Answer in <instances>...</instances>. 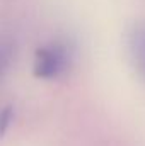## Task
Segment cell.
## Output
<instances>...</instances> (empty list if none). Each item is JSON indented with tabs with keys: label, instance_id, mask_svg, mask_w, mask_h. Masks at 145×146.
Returning <instances> with one entry per match:
<instances>
[{
	"label": "cell",
	"instance_id": "obj_1",
	"mask_svg": "<svg viewBox=\"0 0 145 146\" xmlns=\"http://www.w3.org/2000/svg\"><path fill=\"white\" fill-rule=\"evenodd\" d=\"M72 58V48L65 41H51L36 49L33 73L39 80H58L70 70Z\"/></svg>",
	"mask_w": 145,
	"mask_h": 146
},
{
	"label": "cell",
	"instance_id": "obj_2",
	"mask_svg": "<svg viewBox=\"0 0 145 146\" xmlns=\"http://www.w3.org/2000/svg\"><path fill=\"white\" fill-rule=\"evenodd\" d=\"M128 49L135 70L145 80V21L135 22L128 31Z\"/></svg>",
	"mask_w": 145,
	"mask_h": 146
},
{
	"label": "cell",
	"instance_id": "obj_3",
	"mask_svg": "<svg viewBox=\"0 0 145 146\" xmlns=\"http://www.w3.org/2000/svg\"><path fill=\"white\" fill-rule=\"evenodd\" d=\"M15 56V48H14V41L10 37H0V80L5 76V73L9 72L12 61Z\"/></svg>",
	"mask_w": 145,
	"mask_h": 146
},
{
	"label": "cell",
	"instance_id": "obj_4",
	"mask_svg": "<svg viewBox=\"0 0 145 146\" xmlns=\"http://www.w3.org/2000/svg\"><path fill=\"white\" fill-rule=\"evenodd\" d=\"M14 117H15V110H14L12 106H5L0 110V136H3L10 129V126L14 122Z\"/></svg>",
	"mask_w": 145,
	"mask_h": 146
}]
</instances>
